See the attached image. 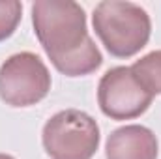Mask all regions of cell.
Masks as SVG:
<instances>
[{"label": "cell", "mask_w": 161, "mask_h": 159, "mask_svg": "<svg viewBox=\"0 0 161 159\" xmlns=\"http://www.w3.org/2000/svg\"><path fill=\"white\" fill-rule=\"evenodd\" d=\"M32 25L45 54L60 73L68 77H82L101 66L103 56L88 36L86 13L77 2H34Z\"/></svg>", "instance_id": "1"}, {"label": "cell", "mask_w": 161, "mask_h": 159, "mask_svg": "<svg viewBox=\"0 0 161 159\" xmlns=\"http://www.w3.org/2000/svg\"><path fill=\"white\" fill-rule=\"evenodd\" d=\"M94 30L116 58H129L146 47L152 34L150 15L133 2L103 0L92 15Z\"/></svg>", "instance_id": "2"}, {"label": "cell", "mask_w": 161, "mask_h": 159, "mask_svg": "<svg viewBox=\"0 0 161 159\" xmlns=\"http://www.w3.org/2000/svg\"><path fill=\"white\" fill-rule=\"evenodd\" d=\"M41 142L51 159H92L99 148V127L90 114L66 109L47 120Z\"/></svg>", "instance_id": "3"}, {"label": "cell", "mask_w": 161, "mask_h": 159, "mask_svg": "<svg viewBox=\"0 0 161 159\" xmlns=\"http://www.w3.org/2000/svg\"><path fill=\"white\" fill-rule=\"evenodd\" d=\"M49 90L51 73L34 52H17L0 66V99L9 107H32Z\"/></svg>", "instance_id": "4"}, {"label": "cell", "mask_w": 161, "mask_h": 159, "mask_svg": "<svg viewBox=\"0 0 161 159\" xmlns=\"http://www.w3.org/2000/svg\"><path fill=\"white\" fill-rule=\"evenodd\" d=\"M154 96L135 79L131 68L118 66L109 69L97 86V103L111 120H133L148 111Z\"/></svg>", "instance_id": "5"}, {"label": "cell", "mask_w": 161, "mask_h": 159, "mask_svg": "<svg viewBox=\"0 0 161 159\" xmlns=\"http://www.w3.org/2000/svg\"><path fill=\"white\" fill-rule=\"evenodd\" d=\"M107 159H158V139L144 125H124L114 129L105 144Z\"/></svg>", "instance_id": "6"}, {"label": "cell", "mask_w": 161, "mask_h": 159, "mask_svg": "<svg viewBox=\"0 0 161 159\" xmlns=\"http://www.w3.org/2000/svg\"><path fill=\"white\" fill-rule=\"evenodd\" d=\"M135 79L152 96L161 94V51H152L131 66Z\"/></svg>", "instance_id": "7"}, {"label": "cell", "mask_w": 161, "mask_h": 159, "mask_svg": "<svg viewBox=\"0 0 161 159\" xmlns=\"http://www.w3.org/2000/svg\"><path fill=\"white\" fill-rule=\"evenodd\" d=\"M23 4L17 0H0V41L8 40L21 23Z\"/></svg>", "instance_id": "8"}, {"label": "cell", "mask_w": 161, "mask_h": 159, "mask_svg": "<svg viewBox=\"0 0 161 159\" xmlns=\"http://www.w3.org/2000/svg\"><path fill=\"white\" fill-rule=\"evenodd\" d=\"M0 159H15V157H11V156H8V154H0Z\"/></svg>", "instance_id": "9"}]
</instances>
